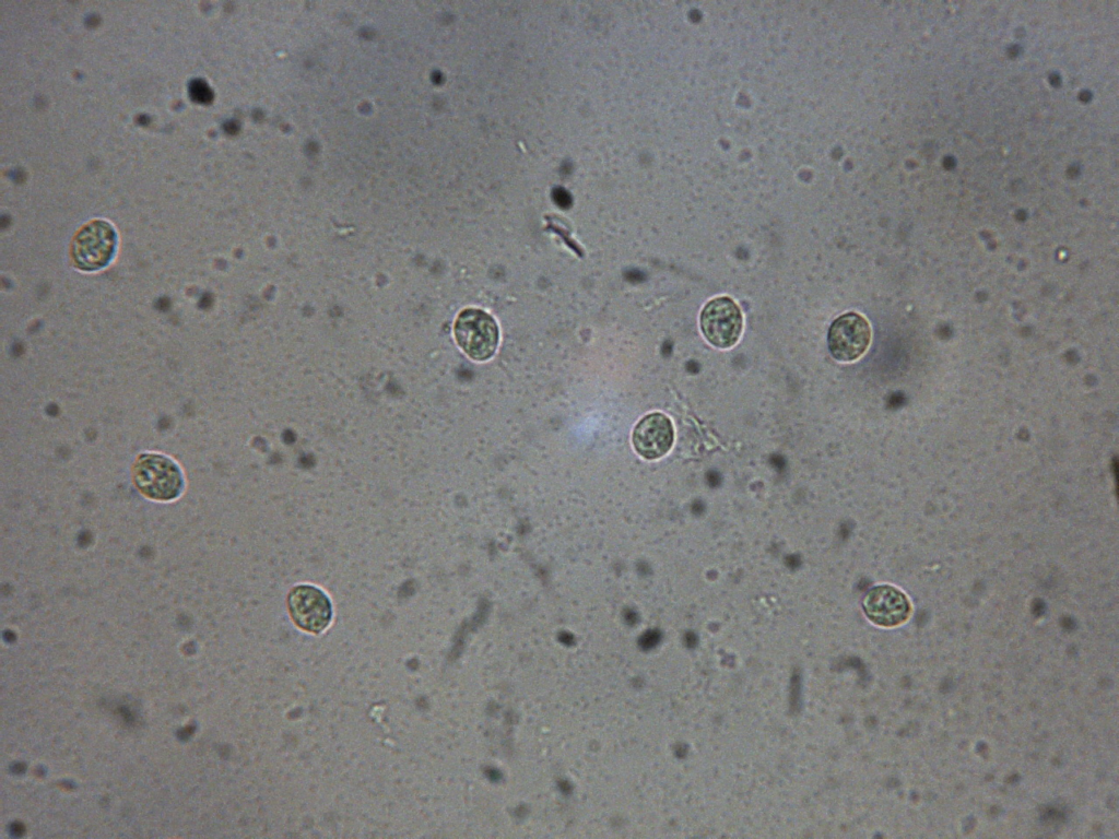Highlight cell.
Here are the masks:
<instances>
[{
    "label": "cell",
    "mask_w": 1119,
    "mask_h": 839,
    "mask_svg": "<svg viewBox=\"0 0 1119 839\" xmlns=\"http://www.w3.org/2000/svg\"><path fill=\"white\" fill-rule=\"evenodd\" d=\"M454 334L463 353L476 362L490 359L498 346L499 329L495 319L479 308H466L459 312Z\"/></svg>",
    "instance_id": "obj_1"
},
{
    "label": "cell",
    "mask_w": 1119,
    "mask_h": 839,
    "mask_svg": "<svg viewBox=\"0 0 1119 839\" xmlns=\"http://www.w3.org/2000/svg\"><path fill=\"white\" fill-rule=\"evenodd\" d=\"M134 484L146 497L156 500L176 498L182 488V475L169 458L157 453L141 454L132 470Z\"/></svg>",
    "instance_id": "obj_2"
},
{
    "label": "cell",
    "mask_w": 1119,
    "mask_h": 839,
    "mask_svg": "<svg viewBox=\"0 0 1119 839\" xmlns=\"http://www.w3.org/2000/svg\"><path fill=\"white\" fill-rule=\"evenodd\" d=\"M116 245L114 227L104 220H94L74 236L71 248L73 261L82 270L102 269L114 257Z\"/></svg>",
    "instance_id": "obj_3"
},
{
    "label": "cell",
    "mask_w": 1119,
    "mask_h": 839,
    "mask_svg": "<svg viewBox=\"0 0 1119 839\" xmlns=\"http://www.w3.org/2000/svg\"><path fill=\"white\" fill-rule=\"evenodd\" d=\"M700 330L705 339L718 348L732 347L740 339L743 316L737 303L728 296L710 299L702 309Z\"/></svg>",
    "instance_id": "obj_4"
},
{
    "label": "cell",
    "mask_w": 1119,
    "mask_h": 839,
    "mask_svg": "<svg viewBox=\"0 0 1119 839\" xmlns=\"http://www.w3.org/2000/svg\"><path fill=\"white\" fill-rule=\"evenodd\" d=\"M871 342V327L857 312H846L836 318L827 333L831 355L839 362H853L861 357Z\"/></svg>",
    "instance_id": "obj_5"
},
{
    "label": "cell",
    "mask_w": 1119,
    "mask_h": 839,
    "mask_svg": "<svg viewBox=\"0 0 1119 839\" xmlns=\"http://www.w3.org/2000/svg\"><path fill=\"white\" fill-rule=\"evenodd\" d=\"M287 608L293 622L309 633H320L330 623L332 610L330 600L318 588L301 584L287 596Z\"/></svg>",
    "instance_id": "obj_6"
},
{
    "label": "cell",
    "mask_w": 1119,
    "mask_h": 839,
    "mask_svg": "<svg viewBox=\"0 0 1119 839\" xmlns=\"http://www.w3.org/2000/svg\"><path fill=\"white\" fill-rule=\"evenodd\" d=\"M635 451L647 460L663 457L674 441V429L671 420L663 413L655 412L644 416L632 434Z\"/></svg>",
    "instance_id": "obj_7"
},
{
    "label": "cell",
    "mask_w": 1119,
    "mask_h": 839,
    "mask_svg": "<svg viewBox=\"0 0 1119 839\" xmlns=\"http://www.w3.org/2000/svg\"><path fill=\"white\" fill-rule=\"evenodd\" d=\"M862 606L871 622L884 627L903 623L910 613L905 594L887 584L872 588L864 596Z\"/></svg>",
    "instance_id": "obj_8"
},
{
    "label": "cell",
    "mask_w": 1119,
    "mask_h": 839,
    "mask_svg": "<svg viewBox=\"0 0 1119 839\" xmlns=\"http://www.w3.org/2000/svg\"><path fill=\"white\" fill-rule=\"evenodd\" d=\"M189 94L195 102L202 104L208 103L212 97L209 85L202 79H193L190 81Z\"/></svg>",
    "instance_id": "obj_9"
}]
</instances>
